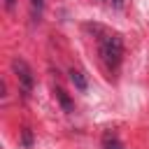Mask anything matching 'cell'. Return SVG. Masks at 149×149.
I'll return each mask as SVG.
<instances>
[{
	"label": "cell",
	"mask_w": 149,
	"mask_h": 149,
	"mask_svg": "<svg viewBox=\"0 0 149 149\" xmlns=\"http://www.w3.org/2000/svg\"><path fill=\"white\" fill-rule=\"evenodd\" d=\"M102 149H123V144L114 133H105L102 135Z\"/></svg>",
	"instance_id": "4"
},
{
	"label": "cell",
	"mask_w": 149,
	"mask_h": 149,
	"mask_svg": "<svg viewBox=\"0 0 149 149\" xmlns=\"http://www.w3.org/2000/svg\"><path fill=\"white\" fill-rule=\"evenodd\" d=\"M98 54H100L102 65L109 72L116 70L123 61V40H121V35L112 33V30H102V35L98 37Z\"/></svg>",
	"instance_id": "1"
},
{
	"label": "cell",
	"mask_w": 149,
	"mask_h": 149,
	"mask_svg": "<svg viewBox=\"0 0 149 149\" xmlns=\"http://www.w3.org/2000/svg\"><path fill=\"white\" fill-rule=\"evenodd\" d=\"M70 81L74 84V88L77 91H86V86H88V81H86V77H84V72L81 70H70Z\"/></svg>",
	"instance_id": "3"
},
{
	"label": "cell",
	"mask_w": 149,
	"mask_h": 149,
	"mask_svg": "<svg viewBox=\"0 0 149 149\" xmlns=\"http://www.w3.org/2000/svg\"><path fill=\"white\" fill-rule=\"evenodd\" d=\"M12 70L16 74V81H19V91L23 98H28L33 93V86H35V77H33V70L30 65L23 61V58H14L12 61Z\"/></svg>",
	"instance_id": "2"
},
{
	"label": "cell",
	"mask_w": 149,
	"mask_h": 149,
	"mask_svg": "<svg viewBox=\"0 0 149 149\" xmlns=\"http://www.w3.org/2000/svg\"><path fill=\"white\" fill-rule=\"evenodd\" d=\"M14 2H16V0H5V7H7V9H12V7H14Z\"/></svg>",
	"instance_id": "7"
},
{
	"label": "cell",
	"mask_w": 149,
	"mask_h": 149,
	"mask_svg": "<svg viewBox=\"0 0 149 149\" xmlns=\"http://www.w3.org/2000/svg\"><path fill=\"white\" fill-rule=\"evenodd\" d=\"M30 5H33L35 9H42V7H44V0H30Z\"/></svg>",
	"instance_id": "6"
},
{
	"label": "cell",
	"mask_w": 149,
	"mask_h": 149,
	"mask_svg": "<svg viewBox=\"0 0 149 149\" xmlns=\"http://www.w3.org/2000/svg\"><path fill=\"white\" fill-rule=\"evenodd\" d=\"M107 2H109L112 7H116V9H121V7H123V0H107Z\"/></svg>",
	"instance_id": "5"
}]
</instances>
